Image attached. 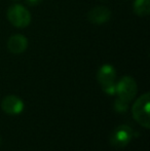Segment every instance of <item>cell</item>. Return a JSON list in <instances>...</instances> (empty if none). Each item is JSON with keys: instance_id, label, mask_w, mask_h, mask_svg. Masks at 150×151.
<instances>
[{"instance_id": "52a82bcc", "label": "cell", "mask_w": 150, "mask_h": 151, "mask_svg": "<svg viewBox=\"0 0 150 151\" xmlns=\"http://www.w3.org/2000/svg\"><path fill=\"white\" fill-rule=\"evenodd\" d=\"M111 12L109 8L105 6H96L92 8L88 14V19L90 23L96 25H101L106 23L110 19Z\"/></svg>"}, {"instance_id": "8992f818", "label": "cell", "mask_w": 150, "mask_h": 151, "mask_svg": "<svg viewBox=\"0 0 150 151\" xmlns=\"http://www.w3.org/2000/svg\"><path fill=\"white\" fill-rule=\"evenodd\" d=\"M1 108L5 113L10 114V115H17L23 111L24 103L20 98L16 97V96H7L2 101Z\"/></svg>"}, {"instance_id": "30bf717a", "label": "cell", "mask_w": 150, "mask_h": 151, "mask_svg": "<svg viewBox=\"0 0 150 151\" xmlns=\"http://www.w3.org/2000/svg\"><path fill=\"white\" fill-rule=\"evenodd\" d=\"M128 102L123 101V100L119 99V98H118L115 101V103H114V109H115V111L118 112V113H123V112H126V110H128Z\"/></svg>"}, {"instance_id": "277c9868", "label": "cell", "mask_w": 150, "mask_h": 151, "mask_svg": "<svg viewBox=\"0 0 150 151\" xmlns=\"http://www.w3.org/2000/svg\"><path fill=\"white\" fill-rule=\"evenodd\" d=\"M116 93L118 98L126 102H131L137 93V83L131 76H124L116 84Z\"/></svg>"}, {"instance_id": "ba28073f", "label": "cell", "mask_w": 150, "mask_h": 151, "mask_svg": "<svg viewBox=\"0 0 150 151\" xmlns=\"http://www.w3.org/2000/svg\"><path fill=\"white\" fill-rule=\"evenodd\" d=\"M28 46V40L25 36L20 34H14L8 39L7 48L12 54H22Z\"/></svg>"}, {"instance_id": "4fadbf2b", "label": "cell", "mask_w": 150, "mask_h": 151, "mask_svg": "<svg viewBox=\"0 0 150 151\" xmlns=\"http://www.w3.org/2000/svg\"><path fill=\"white\" fill-rule=\"evenodd\" d=\"M14 1H18V0H14Z\"/></svg>"}, {"instance_id": "3957f363", "label": "cell", "mask_w": 150, "mask_h": 151, "mask_svg": "<svg viewBox=\"0 0 150 151\" xmlns=\"http://www.w3.org/2000/svg\"><path fill=\"white\" fill-rule=\"evenodd\" d=\"M7 19L17 28H25L31 22V14L21 4H14L7 10Z\"/></svg>"}, {"instance_id": "9c48e42d", "label": "cell", "mask_w": 150, "mask_h": 151, "mask_svg": "<svg viewBox=\"0 0 150 151\" xmlns=\"http://www.w3.org/2000/svg\"><path fill=\"white\" fill-rule=\"evenodd\" d=\"M134 12L139 17H146L150 12V0H135Z\"/></svg>"}, {"instance_id": "6da1fadb", "label": "cell", "mask_w": 150, "mask_h": 151, "mask_svg": "<svg viewBox=\"0 0 150 151\" xmlns=\"http://www.w3.org/2000/svg\"><path fill=\"white\" fill-rule=\"evenodd\" d=\"M149 104H150V96L149 93L142 95L133 106V116L145 129L150 127V113H149Z\"/></svg>"}, {"instance_id": "5b68a950", "label": "cell", "mask_w": 150, "mask_h": 151, "mask_svg": "<svg viewBox=\"0 0 150 151\" xmlns=\"http://www.w3.org/2000/svg\"><path fill=\"white\" fill-rule=\"evenodd\" d=\"M134 133L131 127L126 124H121L117 127L110 135V143L114 147L121 148L126 146L132 140Z\"/></svg>"}, {"instance_id": "8fae6325", "label": "cell", "mask_w": 150, "mask_h": 151, "mask_svg": "<svg viewBox=\"0 0 150 151\" xmlns=\"http://www.w3.org/2000/svg\"><path fill=\"white\" fill-rule=\"evenodd\" d=\"M42 0H26L27 4L30 6H35V5H38L39 3H41Z\"/></svg>"}, {"instance_id": "7a4b0ae2", "label": "cell", "mask_w": 150, "mask_h": 151, "mask_svg": "<svg viewBox=\"0 0 150 151\" xmlns=\"http://www.w3.org/2000/svg\"><path fill=\"white\" fill-rule=\"evenodd\" d=\"M115 77H116V71L111 65H103L99 69L97 78L100 84L102 86L103 91L108 95H114L116 91V84H115Z\"/></svg>"}, {"instance_id": "7c38bea8", "label": "cell", "mask_w": 150, "mask_h": 151, "mask_svg": "<svg viewBox=\"0 0 150 151\" xmlns=\"http://www.w3.org/2000/svg\"><path fill=\"white\" fill-rule=\"evenodd\" d=\"M101 1H106V0H101Z\"/></svg>"}]
</instances>
